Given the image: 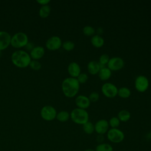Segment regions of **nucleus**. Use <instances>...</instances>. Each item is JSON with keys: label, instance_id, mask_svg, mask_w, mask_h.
<instances>
[{"label": "nucleus", "instance_id": "obj_13", "mask_svg": "<svg viewBox=\"0 0 151 151\" xmlns=\"http://www.w3.org/2000/svg\"><path fill=\"white\" fill-rule=\"evenodd\" d=\"M11 36L6 31H0V51L7 48L11 44Z\"/></svg>", "mask_w": 151, "mask_h": 151}, {"label": "nucleus", "instance_id": "obj_9", "mask_svg": "<svg viewBox=\"0 0 151 151\" xmlns=\"http://www.w3.org/2000/svg\"><path fill=\"white\" fill-rule=\"evenodd\" d=\"M107 67L112 71H119L122 69L124 65V60L119 57H113L110 58L107 63Z\"/></svg>", "mask_w": 151, "mask_h": 151}, {"label": "nucleus", "instance_id": "obj_23", "mask_svg": "<svg viewBox=\"0 0 151 151\" xmlns=\"http://www.w3.org/2000/svg\"><path fill=\"white\" fill-rule=\"evenodd\" d=\"M95 151H113V146L106 143H100L99 144L94 150Z\"/></svg>", "mask_w": 151, "mask_h": 151}, {"label": "nucleus", "instance_id": "obj_33", "mask_svg": "<svg viewBox=\"0 0 151 151\" xmlns=\"http://www.w3.org/2000/svg\"><path fill=\"white\" fill-rule=\"evenodd\" d=\"M84 151H95V150H93V149H87L84 150Z\"/></svg>", "mask_w": 151, "mask_h": 151}, {"label": "nucleus", "instance_id": "obj_6", "mask_svg": "<svg viewBox=\"0 0 151 151\" xmlns=\"http://www.w3.org/2000/svg\"><path fill=\"white\" fill-rule=\"evenodd\" d=\"M103 94L107 98H113L117 95L118 88L114 84L106 82L104 83L101 88Z\"/></svg>", "mask_w": 151, "mask_h": 151}, {"label": "nucleus", "instance_id": "obj_29", "mask_svg": "<svg viewBox=\"0 0 151 151\" xmlns=\"http://www.w3.org/2000/svg\"><path fill=\"white\" fill-rule=\"evenodd\" d=\"M29 65L31 69L35 71H38L41 68V65L40 63L37 60H31Z\"/></svg>", "mask_w": 151, "mask_h": 151}, {"label": "nucleus", "instance_id": "obj_11", "mask_svg": "<svg viewBox=\"0 0 151 151\" xmlns=\"http://www.w3.org/2000/svg\"><path fill=\"white\" fill-rule=\"evenodd\" d=\"M109 122L105 119H100L94 124V131L99 134L103 135L106 133L109 130Z\"/></svg>", "mask_w": 151, "mask_h": 151}, {"label": "nucleus", "instance_id": "obj_16", "mask_svg": "<svg viewBox=\"0 0 151 151\" xmlns=\"http://www.w3.org/2000/svg\"><path fill=\"white\" fill-rule=\"evenodd\" d=\"M87 68L88 70V72L91 74V75H96L98 74L99 71H100L101 67L99 64V62H97L96 61L93 60L88 62L87 64Z\"/></svg>", "mask_w": 151, "mask_h": 151}, {"label": "nucleus", "instance_id": "obj_21", "mask_svg": "<svg viewBox=\"0 0 151 151\" xmlns=\"http://www.w3.org/2000/svg\"><path fill=\"white\" fill-rule=\"evenodd\" d=\"M70 118V114L65 110L61 111L57 113L56 119L60 122H65Z\"/></svg>", "mask_w": 151, "mask_h": 151}, {"label": "nucleus", "instance_id": "obj_28", "mask_svg": "<svg viewBox=\"0 0 151 151\" xmlns=\"http://www.w3.org/2000/svg\"><path fill=\"white\" fill-rule=\"evenodd\" d=\"M62 47L64 50L67 51H70L73 50L75 47V44L71 41H65L62 44Z\"/></svg>", "mask_w": 151, "mask_h": 151}, {"label": "nucleus", "instance_id": "obj_1", "mask_svg": "<svg viewBox=\"0 0 151 151\" xmlns=\"http://www.w3.org/2000/svg\"><path fill=\"white\" fill-rule=\"evenodd\" d=\"M80 83L76 78L67 77L62 82L61 88L64 96L68 98L76 96L80 89Z\"/></svg>", "mask_w": 151, "mask_h": 151}, {"label": "nucleus", "instance_id": "obj_12", "mask_svg": "<svg viewBox=\"0 0 151 151\" xmlns=\"http://www.w3.org/2000/svg\"><path fill=\"white\" fill-rule=\"evenodd\" d=\"M75 103L77 108L86 110L90 106L91 101L87 96L81 94L76 97Z\"/></svg>", "mask_w": 151, "mask_h": 151}, {"label": "nucleus", "instance_id": "obj_20", "mask_svg": "<svg viewBox=\"0 0 151 151\" xmlns=\"http://www.w3.org/2000/svg\"><path fill=\"white\" fill-rule=\"evenodd\" d=\"M117 95L122 99H127L131 95V91L126 87H122L118 88Z\"/></svg>", "mask_w": 151, "mask_h": 151}, {"label": "nucleus", "instance_id": "obj_32", "mask_svg": "<svg viewBox=\"0 0 151 151\" xmlns=\"http://www.w3.org/2000/svg\"><path fill=\"white\" fill-rule=\"evenodd\" d=\"M37 3L40 4V5H41L42 6L43 5H48V4L50 2V0H37L36 1Z\"/></svg>", "mask_w": 151, "mask_h": 151}, {"label": "nucleus", "instance_id": "obj_25", "mask_svg": "<svg viewBox=\"0 0 151 151\" xmlns=\"http://www.w3.org/2000/svg\"><path fill=\"white\" fill-rule=\"evenodd\" d=\"M83 34L88 37L93 36L95 35L96 30L94 27L90 26V25H86L83 28Z\"/></svg>", "mask_w": 151, "mask_h": 151}, {"label": "nucleus", "instance_id": "obj_17", "mask_svg": "<svg viewBox=\"0 0 151 151\" xmlns=\"http://www.w3.org/2000/svg\"><path fill=\"white\" fill-rule=\"evenodd\" d=\"M90 41L92 45L96 48H101L104 44V38L99 34H95L92 36Z\"/></svg>", "mask_w": 151, "mask_h": 151}, {"label": "nucleus", "instance_id": "obj_3", "mask_svg": "<svg viewBox=\"0 0 151 151\" xmlns=\"http://www.w3.org/2000/svg\"><path fill=\"white\" fill-rule=\"evenodd\" d=\"M70 114V118L71 120L77 124L83 125L87 122L89 119V115L86 110L75 108L74 109Z\"/></svg>", "mask_w": 151, "mask_h": 151}, {"label": "nucleus", "instance_id": "obj_34", "mask_svg": "<svg viewBox=\"0 0 151 151\" xmlns=\"http://www.w3.org/2000/svg\"><path fill=\"white\" fill-rule=\"evenodd\" d=\"M150 134H151V129H150Z\"/></svg>", "mask_w": 151, "mask_h": 151}, {"label": "nucleus", "instance_id": "obj_31", "mask_svg": "<svg viewBox=\"0 0 151 151\" xmlns=\"http://www.w3.org/2000/svg\"><path fill=\"white\" fill-rule=\"evenodd\" d=\"M88 97L91 102H96L97 101L99 100L100 98V95L97 92L93 91L90 94Z\"/></svg>", "mask_w": 151, "mask_h": 151}, {"label": "nucleus", "instance_id": "obj_24", "mask_svg": "<svg viewBox=\"0 0 151 151\" xmlns=\"http://www.w3.org/2000/svg\"><path fill=\"white\" fill-rule=\"evenodd\" d=\"M83 131L87 134H91L94 132V124L88 121L83 125Z\"/></svg>", "mask_w": 151, "mask_h": 151}, {"label": "nucleus", "instance_id": "obj_4", "mask_svg": "<svg viewBox=\"0 0 151 151\" xmlns=\"http://www.w3.org/2000/svg\"><path fill=\"white\" fill-rule=\"evenodd\" d=\"M28 43V38L26 34L19 32L11 37V45L15 48H21L26 46Z\"/></svg>", "mask_w": 151, "mask_h": 151}, {"label": "nucleus", "instance_id": "obj_5", "mask_svg": "<svg viewBox=\"0 0 151 151\" xmlns=\"http://www.w3.org/2000/svg\"><path fill=\"white\" fill-rule=\"evenodd\" d=\"M124 134L123 131L118 128H111L107 132L108 140L114 143H119L124 139Z\"/></svg>", "mask_w": 151, "mask_h": 151}, {"label": "nucleus", "instance_id": "obj_27", "mask_svg": "<svg viewBox=\"0 0 151 151\" xmlns=\"http://www.w3.org/2000/svg\"><path fill=\"white\" fill-rule=\"evenodd\" d=\"M109 124L111 128H117L120 124V121L117 117L113 116L111 117L109 120Z\"/></svg>", "mask_w": 151, "mask_h": 151}, {"label": "nucleus", "instance_id": "obj_10", "mask_svg": "<svg viewBox=\"0 0 151 151\" xmlns=\"http://www.w3.org/2000/svg\"><path fill=\"white\" fill-rule=\"evenodd\" d=\"M62 41L58 36H52L49 38L45 43L47 49L51 51L57 50L62 46Z\"/></svg>", "mask_w": 151, "mask_h": 151}, {"label": "nucleus", "instance_id": "obj_15", "mask_svg": "<svg viewBox=\"0 0 151 151\" xmlns=\"http://www.w3.org/2000/svg\"><path fill=\"white\" fill-rule=\"evenodd\" d=\"M45 53L44 48L41 46H37L32 48L30 52L31 58H32L34 60H37L41 58Z\"/></svg>", "mask_w": 151, "mask_h": 151}, {"label": "nucleus", "instance_id": "obj_2", "mask_svg": "<svg viewBox=\"0 0 151 151\" xmlns=\"http://www.w3.org/2000/svg\"><path fill=\"white\" fill-rule=\"evenodd\" d=\"M11 61L12 63L19 68H25L28 67L31 58L29 54L23 50H17L14 52L11 55Z\"/></svg>", "mask_w": 151, "mask_h": 151}, {"label": "nucleus", "instance_id": "obj_22", "mask_svg": "<svg viewBox=\"0 0 151 151\" xmlns=\"http://www.w3.org/2000/svg\"><path fill=\"white\" fill-rule=\"evenodd\" d=\"M51 12V7L48 5L41 6L39 10V15L41 18H45L48 17Z\"/></svg>", "mask_w": 151, "mask_h": 151}, {"label": "nucleus", "instance_id": "obj_26", "mask_svg": "<svg viewBox=\"0 0 151 151\" xmlns=\"http://www.w3.org/2000/svg\"><path fill=\"white\" fill-rule=\"evenodd\" d=\"M109 60H110V57L108 54H103L101 55L99 59V63L100 65L101 68L106 67V65L107 64Z\"/></svg>", "mask_w": 151, "mask_h": 151}, {"label": "nucleus", "instance_id": "obj_18", "mask_svg": "<svg viewBox=\"0 0 151 151\" xmlns=\"http://www.w3.org/2000/svg\"><path fill=\"white\" fill-rule=\"evenodd\" d=\"M98 76L101 81H106L111 77V71L106 66L102 67L99 71Z\"/></svg>", "mask_w": 151, "mask_h": 151}, {"label": "nucleus", "instance_id": "obj_7", "mask_svg": "<svg viewBox=\"0 0 151 151\" xmlns=\"http://www.w3.org/2000/svg\"><path fill=\"white\" fill-rule=\"evenodd\" d=\"M149 81L144 75L138 76L134 80V87L140 93L145 92L149 88Z\"/></svg>", "mask_w": 151, "mask_h": 151}, {"label": "nucleus", "instance_id": "obj_19", "mask_svg": "<svg viewBox=\"0 0 151 151\" xmlns=\"http://www.w3.org/2000/svg\"><path fill=\"white\" fill-rule=\"evenodd\" d=\"M131 114L127 110H120L117 114V117L119 120L122 122H126L129 121L130 119Z\"/></svg>", "mask_w": 151, "mask_h": 151}, {"label": "nucleus", "instance_id": "obj_14", "mask_svg": "<svg viewBox=\"0 0 151 151\" xmlns=\"http://www.w3.org/2000/svg\"><path fill=\"white\" fill-rule=\"evenodd\" d=\"M67 71L71 77L77 78L81 73V68L77 63L73 61L68 64Z\"/></svg>", "mask_w": 151, "mask_h": 151}, {"label": "nucleus", "instance_id": "obj_30", "mask_svg": "<svg viewBox=\"0 0 151 151\" xmlns=\"http://www.w3.org/2000/svg\"><path fill=\"white\" fill-rule=\"evenodd\" d=\"M76 78L80 84H83L87 82L88 78V77L86 73H81Z\"/></svg>", "mask_w": 151, "mask_h": 151}, {"label": "nucleus", "instance_id": "obj_8", "mask_svg": "<svg viewBox=\"0 0 151 151\" xmlns=\"http://www.w3.org/2000/svg\"><path fill=\"white\" fill-rule=\"evenodd\" d=\"M57 111L55 109L50 105L44 106L40 111V115L42 119L46 121H52L56 118Z\"/></svg>", "mask_w": 151, "mask_h": 151}]
</instances>
